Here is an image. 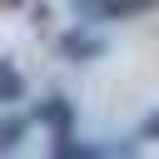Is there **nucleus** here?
<instances>
[{
    "label": "nucleus",
    "instance_id": "nucleus-1",
    "mask_svg": "<svg viewBox=\"0 0 159 159\" xmlns=\"http://www.w3.org/2000/svg\"><path fill=\"white\" fill-rule=\"evenodd\" d=\"M55 50H60V60H70V65H89V60H99L109 45H104V35H89V30H80V25H75V30H65V35H60V45H55Z\"/></svg>",
    "mask_w": 159,
    "mask_h": 159
},
{
    "label": "nucleus",
    "instance_id": "nucleus-2",
    "mask_svg": "<svg viewBox=\"0 0 159 159\" xmlns=\"http://www.w3.org/2000/svg\"><path fill=\"white\" fill-rule=\"evenodd\" d=\"M70 5L84 20H129V15L154 10V0H70Z\"/></svg>",
    "mask_w": 159,
    "mask_h": 159
},
{
    "label": "nucleus",
    "instance_id": "nucleus-3",
    "mask_svg": "<svg viewBox=\"0 0 159 159\" xmlns=\"http://www.w3.org/2000/svg\"><path fill=\"white\" fill-rule=\"evenodd\" d=\"M35 119H40L50 134H70V129H75V109H70V99H65V94H50V99H40Z\"/></svg>",
    "mask_w": 159,
    "mask_h": 159
},
{
    "label": "nucleus",
    "instance_id": "nucleus-4",
    "mask_svg": "<svg viewBox=\"0 0 159 159\" xmlns=\"http://www.w3.org/2000/svg\"><path fill=\"white\" fill-rule=\"evenodd\" d=\"M15 99H25V75L10 60H0V104H15Z\"/></svg>",
    "mask_w": 159,
    "mask_h": 159
},
{
    "label": "nucleus",
    "instance_id": "nucleus-5",
    "mask_svg": "<svg viewBox=\"0 0 159 159\" xmlns=\"http://www.w3.org/2000/svg\"><path fill=\"white\" fill-rule=\"evenodd\" d=\"M25 129H30L25 119H15V114H5V119H0V154H10V149H15L20 139H25Z\"/></svg>",
    "mask_w": 159,
    "mask_h": 159
},
{
    "label": "nucleus",
    "instance_id": "nucleus-6",
    "mask_svg": "<svg viewBox=\"0 0 159 159\" xmlns=\"http://www.w3.org/2000/svg\"><path fill=\"white\" fill-rule=\"evenodd\" d=\"M144 139H159V109H154V114L144 119Z\"/></svg>",
    "mask_w": 159,
    "mask_h": 159
},
{
    "label": "nucleus",
    "instance_id": "nucleus-7",
    "mask_svg": "<svg viewBox=\"0 0 159 159\" xmlns=\"http://www.w3.org/2000/svg\"><path fill=\"white\" fill-rule=\"evenodd\" d=\"M0 5H20V0H0Z\"/></svg>",
    "mask_w": 159,
    "mask_h": 159
}]
</instances>
